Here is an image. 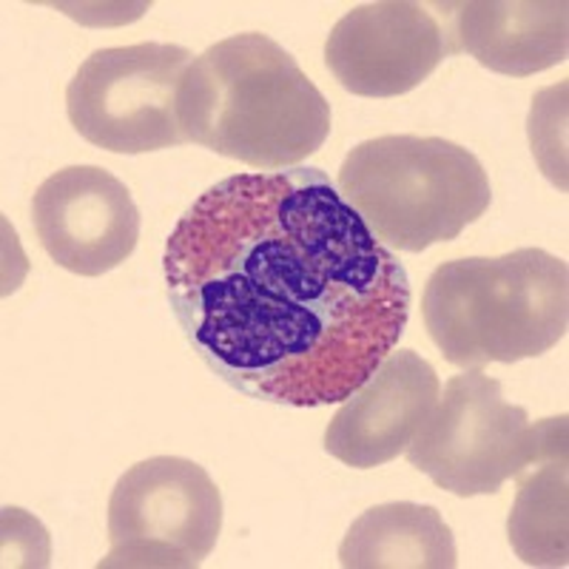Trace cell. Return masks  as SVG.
<instances>
[{
    "mask_svg": "<svg viewBox=\"0 0 569 569\" xmlns=\"http://www.w3.org/2000/svg\"><path fill=\"white\" fill-rule=\"evenodd\" d=\"M337 188L376 240L405 253L456 240L492 202L479 157L445 137L385 134L359 142L345 157Z\"/></svg>",
    "mask_w": 569,
    "mask_h": 569,
    "instance_id": "obj_4",
    "label": "cell"
},
{
    "mask_svg": "<svg viewBox=\"0 0 569 569\" xmlns=\"http://www.w3.org/2000/svg\"><path fill=\"white\" fill-rule=\"evenodd\" d=\"M32 226L52 262L78 277H103L134 253L137 211L126 182L100 166H69L32 197Z\"/></svg>",
    "mask_w": 569,
    "mask_h": 569,
    "instance_id": "obj_9",
    "label": "cell"
},
{
    "mask_svg": "<svg viewBox=\"0 0 569 569\" xmlns=\"http://www.w3.org/2000/svg\"><path fill=\"white\" fill-rule=\"evenodd\" d=\"M222 532V496L206 467L154 456L117 479L109 498L111 550L100 569H191Z\"/></svg>",
    "mask_w": 569,
    "mask_h": 569,
    "instance_id": "obj_7",
    "label": "cell"
},
{
    "mask_svg": "<svg viewBox=\"0 0 569 569\" xmlns=\"http://www.w3.org/2000/svg\"><path fill=\"white\" fill-rule=\"evenodd\" d=\"M518 496L507 532L527 567H567V416L547 419L541 450L516 476Z\"/></svg>",
    "mask_w": 569,
    "mask_h": 569,
    "instance_id": "obj_13",
    "label": "cell"
},
{
    "mask_svg": "<svg viewBox=\"0 0 569 569\" xmlns=\"http://www.w3.org/2000/svg\"><path fill=\"white\" fill-rule=\"evenodd\" d=\"M171 313L217 379L268 405L348 399L408 328V268L322 169L202 191L162 257Z\"/></svg>",
    "mask_w": 569,
    "mask_h": 569,
    "instance_id": "obj_1",
    "label": "cell"
},
{
    "mask_svg": "<svg viewBox=\"0 0 569 569\" xmlns=\"http://www.w3.org/2000/svg\"><path fill=\"white\" fill-rule=\"evenodd\" d=\"M177 117L188 142L259 171L293 169L330 137V103L284 46L231 34L191 60Z\"/></svg>",
    "mask_w": 569,
    "mask_h": 569,
    "instance_id": "obj_2",
    "label": "cell"
},
{
    "mask_svg": "<svg viewBox=\"0 0 569 569\" xmlns=\"http://www.w3.org/2000/svg\"><path fill=\"white\" fill-rule=\"evenodd\" d=\"M547 419L505 399L501 382L470 368L445 385L405 450L410 467L459 498L496 496L541 450Z\"/></svg>",
    "mask_w": 569,
    "mask_h": 569,
    "instance_id": "obj_5",
    "label": "cell"
},
{
    "mask_svg": "<svg viewBox=\"0 0 569 569\" xmlns=\"http://www.w3.org/2000/svg\"><path fill=\"white\" fill-rule=\"evenodd\" d=\"M450 58L445 20L425 3L382 0L350 9L325 40V63L345 91L399 98Z\"/></svg>",
    "mask_w": 569,
    "mask_h": 569,
    "instance_id": "obj_8",
    "label": "cell"
},
{
    "mask_svg": "<svg viewBox=\"0 0 569 569\" xmlns=\"http://www.w3.org/2000/svg\"><path fill=\"white\" fill-rule=\"evenodd\" d=\"M421 317L456 368L536 359L567 337V262L541 248L450 259L427 279Z\"/></svg>",
    "mask_w": 569,
    "mask_h": 569,
    "instance_id": "obj_3",
    "label": "cell"
},
{
    "mask_svg": "<svg viewBox=\"0 0 569 569\" xmlns=\"http://www.w3.org/2000/svg\"><path fill=\"white\" fill-rule=\"evenodd\" d=\"M345 569H456L453 530L436 507L393 501L356 518L339 543Z\"/></svg>",
    "mask_w": 569,
    "mask_h": 569,
    "instance_id": "obj_12",
    "label": "cell"
},
{
    "mask_svg": "<svg viewBox=\"0 0 569 569\" xmlns=\"http://www.w3.org/2000/svg\"><path fill=\"white\" fill-rule=\"evenodd\" d=\"M433 9L445 20L450 54L467 52L498 74L530 78L567 60L563 0H465L433 3Z\"/></svg>",
    "mask_w": 569,
    "mask_h": 569,
    "instance_id": "obj_11",
    "label": "cell"
},
{
    "mask_svg": "<svg viewBox=\"0 0 569 569\" xmlns=\"http://www.w3.org/2000/svg\"><path fill=\"white\" fill-rule=\"evenodd\" d=\"M194 54L174 43L98 49L66 89V114L80 137L111 154L186 146L177 94Z\"/></svg>",
    "mask_w": 569,
    "mask_h": 569,
    "instance_id": "obj_6",
    "label": "cell"
},
{
    "mask_svg": "<svg viewBox=\"0 0 569 569\" xmlns=\"http://www.w3.org/2000/svg\"><path fill=\"white\" fill-rule=\"evenodd\" d=\"M439 393L433 365L410 348L390 350L330 419L325 450L356 470L388 465L408 450Z\"/></svg>",
    "mask_w": 569,
    "mask_h": 569,
    "instance_id": "obj_10",
    "label": "cell"
}]
</instances>
